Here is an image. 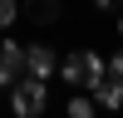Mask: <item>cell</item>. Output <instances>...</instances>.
Wrapping results in <instances>:
<instances>
[{
    "mask_svg": "<svg viewBox=\"0 0 123 118\" xmlns=\"http://www.w3.org/2000/svg\"><path fill=\"white\" fill-rule=\"evenodd\" d=\"M98 10H123V0H94Z\"/></svg>",
    "mask_w": 123,
    "mask_h": 118,
    "instance_id": "10",
    "label": "cell"
},
{
    "mask_svg": "<svg viewBox=\"0 0 123 118\" xmlns=\"http://www.w3.org/2000/svg\"><path fill=\"white\" fill-rule=\"evenodd\" d=\"M20 79H25V49H20L15 39H0V84L15 88Z\"/></svg>",
    "mask_w": 123,
    "mask_h": 118,
    "instance_id": "3",
    "label": "cell"
},
{
    "mask_svg": "<svg viewBox=\"0 0 123 118\" xmlns=\"http://www.w3.org/2000/svg\"><path fill=\"white\" fill-rule=\"evenodd\" d=\"M69 118H94V103H89L84 94H74L69 98Z\"/></svg>",
    "mask_w": 123,
    "mask_h": 118,
    "instance_id": "6",
    "label": "cell"
},
{
    "mask_svg": "<svg viewBox=\"0 0 123 118\" xmlns=\"http://www.w3.org/2000/svg\"><path fill=\"white\" fill-rule=\"evenodd\" d=\"M108 74H113L118 84H123V54H113V59H108Z\"/></svg>",
    "mask_w": 123,
    "mask_h": 118,
    "instance_id": "9",
    "label": "cell"
},
{
    "mask_svg": "<svg viewBox=\"0 0 123 118\" xmlns=\"http://www.w3.org/2000/svg\"><path fill=\"white\" fill-rule=\"evenodd\" d=\"M44 103H49L44 79H35V74H25L15 88H10V113H15V118H39V113H44Z\"/></svg>",
    "mask_w": 123,
    "mask_h": 118,
    "instance_id": "2",
    "label": "cell"
},
{
    "mask_svg": "<svg viewBox=\"0 0 123 118\" xmlns=\"http://www.w3.org/2000/svg\"><path fill=\"white\" fill-rule=\"evenodd\" d=\"M118 35H123V10H118Z\"/></svg>",
    "mask_w": 123,
    "mask_h": 118,
    "instance_id": "11",
    "label": "cell"
},
{
    "mask_svg": "<svg viewBox=\"0 0 123 118\" xmlns=\"http://www.w3.org/2000/svg\"><path fill=\"white\" fill-rule=\"evenodd\" d=\"M104 74H108V64L94 54V49H79V54H69L64 64H59V79H64L69 88H94Z\"/></svg>",
    "mask_w": 123,
    "mask_h": 118,
    "instance_id": "1",
    "label": "cell"
},
{
    "mask_svg": "<svg viewBox=\"0 0 123 118\" xmlns=\"http://www.w3.org/2000/svg\"><path fill=\"white\" fill-rule=\"evenodd\" d=\"M15 15H20V0H0V30L15 25Z\"/></svg>",
    "mask_w": 123,
    "mask_h": 118,
    "instance_id": "7",
    "label": "cell"
},
{
    "mask_svg": "<svg viewBox=\"0 0 123 118\" xmlns=\"http://www.w3.org/2000/svg\"><path fill=\"white\" fill-rule=\"evenodd\" d=\"M89 94H94V103H98V108H123V84H118L113 74H104Z\"/></svg>",
    "mask_w": 123,
    "mask_h": 118,
    "instance_id": "5",
    "label": "cell"
},
{
    "mask_svg": "<svg viewBox=\"0 0 123 118\" xmlns=\"http://www.w3.org/2000/svg\"><path fill=\"white\" fill-rule=\"evenodd\" d=\"M30 10H35V20H54V15H59V5H54V0H35Z\"/></svg>",
    "mask_w": 123,
    "mask_h": 118,
    "instance_id": "8",
    "label": "cell"
},
{
    "mask_svg": "<svg viewBox=\"0 0 123 118\" xmlns=\"http://www.w3.org/2000/svg\"><path fill=\"white\" fill-rule=\"evenodd\" d=\"M25 74L49 79V74H54V49H49V44H30L25 49Z\"/></svg>",
    "mask_w": 123,
    "mask_h": 118,
    "instance_id": "4",
    "label": "cell"
}]
</instances>
